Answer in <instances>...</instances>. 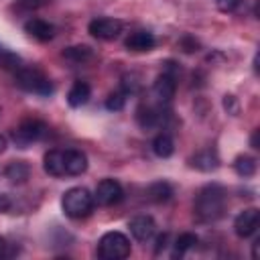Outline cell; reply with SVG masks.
<instances>
[{
  "label": "cell",
  "mask_w": 260,
  "mask_h": 260,
  "mask_svg": "<svg viewBox=\"0 0 260 260\" xmlns=\"http://www.w3.org/2000/svg\"><path fill=\"white\" fill-rule=\"evenodd\" d=\"M225 207H228V193L217 183L205 185L197 193V197L193 201L195 217L201 223H213V221H217L219 217H223Z\"/></svg>",
  "instance_id": "1"
},
{
  "label": "cell",
  "mask_w": 260,
  "mask_h": 260,
  "mask_svg": "<svg viewBox=\"0 0 260 260\" xmlns=\"http://www.w3.org/2000/svg\"><path fill=\"white\" fill-rule=\"evenodd\" d=\"M93 195L85 187H71L61 197V209L71 219L87 217L93 209Z\"/></svg>",
  "instance_id": "2"
},
{
  "label": "cell",
  "mask_w": 260,
  "mask_h": 260,
  "mask_svg": "<svg viewBox=\"0 0 260 260\" xmlns=\"http://www.w3.org/2000/svg\"><path fill=\"white\" fill-rule=\"evenodd\" d=\"M14 81L20 89H24L28 93L43 95V98H49L55 91L51 79L37 67H20L18 71H14Z\"/></svg>",
  "instance_id": "3"
},
{
  "label": "cell",
  "mask_w": 260,
  "mask_h": 260,
  "mask_svg": "<svg viewBox=\"0 0 260 260\" xmlns=\"http://www.w3.org/2000/svg\"><path fill=\"white\" fill-rule=\"evenodd\" d=\"M98 256L102 260H124L130 256V240L122 232H106L98 242Z\"/></svg>",
  "instance_id": "4"
},
{
  "label": "cell",
  "mask_w": 260,
  "mask_h": 260,
  "mask_svg": "<svg viewBox=\"0 0 260 260\" xmlns=\"http://www.w3.org/2000/svg\"><path fill=\"white\" fill-rule=\"evenodd\" d=\"M47 132H49V128H47V124H45L43 120L26 118V120H22V122L12 130V142H14L18 148H28L32 142L41 140Z\"/></svg>",
  "instance_id": "5"
},
{
  "label": "cell",
  "mask_w": 260,
  "mask_h": 260,
  "mask_svg": "<svg viewBox=\"0 0 260 260\" xmlns=\"http://www.w3.org/2000/svg\"><path fill=\"white\" fill-rule=\"evenodd\" d=\"M124 28V22L120 18H110V16H100L93 18L87 24V30L91 37L100 39V41H114Z\"/></svg>",
  "instance_id": "6"
},
{
  "label": "cell",
  "mask_w": 260,
  "mask_h": 260,
  "mask_svg": "<svg viewBox=\"0 0 260 260\" xmlns=\"http://www.w3.org/2000/svg\"><path fill=\"white\" fill-rule=\"evenodd\" d=\"M124 199V189L122 185L116 181V179H102L95 187V193H93V201H98L100 205H116Z\"/></svg>",
  "instance_id": "7"
},
{
  "label": "cell",
  "mask_w": 260,
  "mask_h": 260,
  "mask_svg": "<svg viewBox=\"0 0 260 260\" xmlns=\"http://www.w3.org/2000/svg\"><path fill=\"white\" fill-rule=\"evenodd\" d=\"M260 225V211L256 207H248L244 211H240L234 219V232L238 238H250L256 234Z\"/></svg>",
  "instance_id": "8"
},
{
  "label": "cell",
  "mask_w": 260,
  "mask_h": 260,
  "mask_svg": "<svg viewBox=\"0 0 260 260\" xmlns=\"http://www.w3.org/2000/svg\"><path fill=\"white\" fill-rule=\"evenodd\" d=\"M175 89H177V83H175V75L171 71H162L154 85H152V95L156 98L158 104H169L175 95Z\"/></svg>",
  "instance_id": "9"
},
{
  "label": "cell",
  "mask_w": 260,
  "mask_h": 260,
  "mask_svg": "<svg viewBox=\"0 0 260 260\" xmlns=\"http://www.w3.org/2000/svg\"><path fill=\"white\" fill-rule=\"evenodd\" d=\"M128 230H130L134 240L148 242L156 232V223H154V219L150 215H136V217H132L128 221Z\"/></svg>",
  "instance_id": "10"
},
{
  "label": "cell",
  "mask_w": 260,
  "mask_h": 260,
  "mask_svg": "<svg viewBox=\"0 0 260 260\" xmlns=\"http://www.w3.org/2000/svg\"><path fill=\"white\" fill-rule=\"evenodd\" d=\"M156 45V37L150 32V30H134L126 37L124 41V47L132 53H146V51H152Z\"/></svg>",
  "instance_id": "11"
},
{
  "label": "cell",
  "mask_w": 260,
  "mask_h": 260,
  "mask_svg": "<svg viewBox=\"0 0 260 260\" xmlns=\"http://www.w3.org/2000/svg\"><path fill=\"white\" fill-rule=\"evenodd\" d=\"M63 162H65V175L69 177H77L87 171V156L77 148L63 150Z\"/></svg>",
  "instance_id": "12"
},
{
  "label": "cell",
  "mask_w": 260,
  "mask_h": 260,
  "mask_svg": "<svg viewBox=\"0 0 260 260\" xmlns=\"http://www.w3.org/2000/svg\"><path fill=\"white\" fill-rule=\"evenodd\" d=\"M24 30H26L32 39H37V41H41V43L51 41V39L55 37V26H53L51 22L43 20V18H30V20H26V22H24Z\"/></svg>",
  "instance_id": "13"
},
{
  "label": "cell",
  "mask_w": 260,
  "mask_h": 260,
  "mask_svg": "<svg viewBox=\"0 0 260 260\" xmlns=\"http://www.w3.org/2000/svg\"><path fill=\"white\" fill-rule=\"evenodd\" d=\"M89 98H91V87H89L87 81H81V79H77V81L69 87V91H67V104H69L71 108H81V106H85V104L89 102Z\"/></svg>",
  "instance_id": "14"
},
{
  "label": "cell",
  "mask_w": 260,
  "mask_h": 260,
  "mask_svg": "<svg viewBox=\"0 0 260 260\" xmlns=\"http://www.w3.org/2000/svg\"><path fill=\"white\" fill-rule=\"evenodd\" d=\"M191 167H195L197 171H203V173H209V171H215L219 167V158H217V152L211 150V148H205V150H199L195 156L189 158Z\"/></svg>",
  "instance_id": "15"
},
{
  "label": "cell",
  "mask_w": 260,
  "mask_h": 260,
  "mask_svg": "<svg viewBox=\"0 0 260 260\" xmlns=\"http://www.w3.org/2000/svg\"><path fill=\"white\" fill-rule=\"evenodd\" d=\"M43 169L51 177H65V162H63V150L53 148L43 158Z\"/></svg>",
  "instance_id": "16"
},
{
  "label": "cell",
  "mask_w": 260,
  "mask_h": 260,
  "mask_svg": "<svg viewBox=\"0 0 260 260\" xmlns=\"http://www.w3.org/2000/svg\"><path fill=\"white\" fill-rule=\"evenodd\" d=\"M4 177L14 185H22L30 177V167L24 160H10L4 169Z\"/></svg>",
  "instance_id": "17"
},
{
  "label": "cell",
  "mask_w": 260,
  "mask_h": 260,
  "mask_svg": "<svg viewBox=\"0 0 260 260\" xmlns=\"http://www.w3.org/2000/svg\"><path fill=\"white\" fill-rule=\"evenodd\" d=\"M152 152L158 156V158H169L173 152H175V142L169 134L160 132L158 136H154L152 140Z\"/></svg>",
  "instance_id": "18"
},
{
  "label": "cell",
  "mask_w": 260,
  "mask_h": 260,
  "mask_svg": "<svg viewBox=\"0 0 260 260\" xmlns=\"http://www.w3.org/2000/svg\"><path fill=\"white\" fill-rule=\"evenodd\" d=\"M61 55H63V59H67L71 63H85V61L91 59L93 53L87 45H75V47H67Z\"/></svg>",
  "instance_id": "19"
},
{
  "label": "cell",
  "mask_w": 260,
  "mask_h": 260,
  "mask_svg": "<svg viewBox=\"0 0 260 260\" xmlns=\"http://www.w3.org/2000/svg\"><path fill=\"white\" fill-rule=\"evenodd\" d=\"M234 171L240 175V177H252L254 173H256V158L254 156H250V154H240V156H236V160H234Z\"/></svg>",
  "instance_id": "20"
},
{
  "label": "cell",
  "mask_w": 260,
  "mask_h": 260,
  "mask_svg": "<svg viewBox=\"0 0 260 260\" xmlns=\"http://www.w3.org/2000/svg\"><path fill=\"white\" fill-rule=\"evenodd\" d=\"M171 195H173V187H171L169 183H165V181L152 183V185L148 187V197H150L152 201H156V203H165V201H169Z\"/></svg>",
  "instance_id": "21"
},
{
  "label": "cell",
  "mask_w": 260,
  "mask_h": 260,
  "mask_svg": "<svg viewBox=\"0 0 260 260\" xmlns=\"http://www.w3.org/2000/svg\"><path fill=\"white\" fill-rule=\"evenodd\" d=\"M197 242H199V238H197L195 234H191V232L181 234V236L175 240V252H173V256H175V258H177V256H183L185 252L193 250V248L197 246Z\"/></svg>",
  "instance_id": "22"
},
{
  "label": "cell",
  "mask_w": 260,
  "mask_h": 260,
  "mask_svg": "<svg viewBox=\"0 0 260 260\" xmlns=\"http://www.w3.org/2000/svg\"><path fill=\"white\" fill-rule=\"evenodd\" d=\"M138 124H140L142 128H152V126L160 124V110L150 108V106L140 108V110H138Z\"/></svg>",
  "instance_id": "23"
},
{
  "label": "cell",
  "mask_w": 260,
  "mask_h": 260,
  "mask_svg": "<svg viewBox=\"0 0 260 260\" xmlns=\"http://www.w3.org/2000/svg\"><path fill=\"white\" fill-rule=\"evenodd\" d=\"M124 104H126V93H124L122 89L112 91V93L106 98V108H108L110 112H120V110L124 108Z\"/></svg>",
  "instance_id": "24"
},
{
  "label": "cell",
  "mask_w": 260,
  "mask_h": 260,
  "mask_svg": "<svg viewBox=\"0 0 260 260\" xmlns=\"http://www.w3.org/2000/svg\"><path fill=\"white\" fill-rule=\"evenodd\" d=\"M0 65L4 67V69H10V71H18L22 65H20V59L16 57V55H12V53H2L0 51Z\"/></svg>",
  "instance_id": "25"
},
{
  "label": "cell",
  "mask_w": 260,
  "mask_h": 260,
  "mask_svg": "<svg viewBox=\"0 0 260 260\" xmlns=\"http://www.w3.org/2000/svg\"><path fill=\"white\" fill-rule=\"evenodd\" d=\"M240 2L242 0H217V8L221 12H232V10H236L240 6Z\"/></svg>",
  "instance_id": "26"
},
{
  "label": "cell",
  "mask_w": 260,
  "mask_h": 260,
  "mask_svg": "<svg viewBox=\"0 0 260 260\" xmlns=\"http://www.w3.org/2000/svg\"><path fill=\"white\" fill-rule=\"evenodd\" d=\"M14 254V250L10 248V244L0 236V258H8V256H12Z\"/></svg>",
  "instance_id": "27"
},
{
  "label": "cell",
  "mask_w": 260,
  "mask_h": 260,
  "mask_svg": "<svg viewBox=\"0 0 260 260\" xmlns=\"http://www.w3.org/2000/svg\"><path fill=\"white\" fill-rule=\"evenodd\" d=\"M223 106H225V110H228V112H232V114H236V112H238V106H236V100H234V95H225V100H223Z\"/></svg>",
  "instance_id": "28"
},
{
  "label": "cell",
  "mask_w": 260,
  "mask_h": 260,
  "mask_svg": "<svg viewBox=\"0 0 260 260\" xmlns=\"http://www.w3.org/2000/svg\"><path fill=\"white\" fill-rule=\"evenodd\" d=\"M8 207H10V201H8V197L0 193V211H6Z\"/></svg>",
  "instance_id": "29"
},
{
  "label": "cell",
  "mask_w": 260,
  "mask_h": 260,
  "mask_svg": "<svg viewBox=\"0 0 260 260\" xmlns=\"http://www.w3.org/2000/svg\"><path fill=\"white\" fill-rule=\"evenodd\" d=\"M165 244H167V234L156 238V252H160V248H165Z\"/></svg>",
  "instance_id": "30"
},
{
  "label": "cell",
  "mask_w": 260,
  "mask_h": 260,
  "mask_svg": "<svg viewBox=\"0 0 260 260\" xmlns=\"http://www.w3.org/2000/svg\"><path fill=\"white\" fill-rule=\"evenodd\" d=\"M6 146H8V138L4 134H0V154L6 150Z\"/></svg>",
  "instance_id": "31"
}]
</instances>
